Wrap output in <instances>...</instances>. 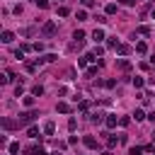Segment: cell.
Returning <instances> with one entry per match:
<instances>
[{
  "instance_id": "30bf717a",
  "label": "cell",
  "mask_w": 155,
  "mask_h": 155,
  "mask_svg": "<svg viewBox=\"0 0 155 155\" xmlns=\"http://www.w3.org/2000/svg\"><path fill=\"white\" fill-rule=\"evenodd\" d=\"M116 51H119V56L124 58V56H128V53H131V46H128V44H121V46H119Z\"/></svg>"
},
{
  "instance_id": "6da1fadb",
  "label": "cell",
  "mask_w": 155,
  "mask_h": 155,
  "mask_svg": "<svg viewBox=\"0 0 155 155\" xmlns=\"http://www.w3.org/2000/svg\"><path fill=\"white\" fill-rule=\"evenodd\" d=\"M36 116H39V111H31V109H29V111H24V114H19V119H17V124H19V126H29V124H31V121H34Z\"/></svg>"
},
{
  "instance_id": "ab89813d",
  "label": "cell",
  "mask_w": 155,
  "mask_h": 155,
  "mask_svg": "<svg viewBox=\"0 0 155 155\" xmlns=\"http://www.w3.org/2000/svg\"><path fill=\"white\" fill-rule=\"evenodd\" d=\"M148 119H150V121L155 124V111H150V114H148Z\"/></svg>"
},
{
  "instance_id": "83f0119b",
  "label": "cell",
  "mask_w": 155,
  "mask_h": 155,
  "mask_svg": "<svg viewBox=\"0 0 155 155\" xmlns=\"http://www.w3.org/2000/svg\"><path fill=\"white\" fill-rule=\"evenodd\" d=\"M75 17H78L80 22H85V19H87V12H85V10H78V12H75Z\"/></svg>"
},
{
  "instance_id": "ffe728a7",
  "label": "cell",
  "mask_w": 155,
  "mask_h": 155,
  "mask_svg": "<svg viewBox=\"0 0 155 155\" xmlns=\"http://www.w3.org/2000/svg\"><path fill=\"white\" fill-rule=\"evenodd\" d=\"M31 94H34V97H41V94H44V87H41V85H34V87H31Z\"/></svg>"
},
{
  "instance_id": "ac0fdd59",
  "label": "cell",
  "mask_w": 155,
  "mask_h": 155,
  "mask_svg": "<svg viewBox=\"0 0 155 155\" xmlns=\"http://www.w3.org/2000/svg\"><path fill=\"white\" fill-rule=\"evenodd\" d=\"M136 31H138V34H145V36H148V34H150V31H153V29H150V27H148V24H140V27H138V29H136Z\"/></svg>"
},
{
  "instance_id": "836d02e7",
  "label": "cell",
  "mask_w": 155,
  "mask_h": 155,
  "mask_svg": "<svg viewBox=\"0 0 155 155\" xmlns=\"http://www.w3.org/2000/svg\"><path fill=\"white\" fill-rule=\"evenodd\" d=\"M119 124H121V126H128L131 119H128V116H119Z\"/></svg>"
},
{
  "instance_id": "b9f144b4",
  "label": "cell",
  "mask_w": 155,
  "mask_h": 155,
  "mask_svg": "<svg viewBox=\"0 0 155 155\" xmlns=\"http://www.w3.org/2000/svg\"><path fill=\"white\" fill-rule=\"evenodd\" d=\"M51 155H61V153H58V150H56V153H51Z\"/></svg>"
},
{
  "instance_id": "f546056e",
  "label": "cell",
  "mask_w": 155,
  "mask_h": 155,
  "mask_svg": "<svg viewBox=\"0 0 155 155\" xmlns=\"http://www.w3.org/2000/svg\"><path fill=\"white\" fill-rule=\"evenodd\" d=\"M140 153H143V148H138V145H133V148L128 150V155H140Z\"/></svg>"
},
{
  "instance_id": "d590c367",
  "label": "cell",
  "mask_w": 155,
  "mask_h": 155,
  "mask_svg": "<svg viewBox=\"0 0 155 155\" xmlns=\"http://www.w3.org/2000/svg\"><path fill=\"white\" fill-rule=\"evenodd\" d=\"M68 128H70V131H75V128H78V121H75V119H70V121H68Z\"/></svg>"
},
{
  "instance_id": "8fae6325",
  "label": "cell",
  "mask_w": 155,
  "mask_h": 155,
  "mask_svg": "<svg viewBox=\"0 0 155 155\" xmlns=\"http://www.w3.org/2000/svg\"><path fill=\"white\" fill-rule=\"evenodd\" d=\"M27 136H29V138H39V136H41V131H39L36 126H29V128H27Z\"/></svg>"
},
{
  "instance_id": "603a6c76",
  "label": "cell",
  "mask_w": 155,
  "mask_h": 155,
  "mask_svg": "<svg viewBox=\"0 0 155 155\" xmlns=\"http://www.w3.org/2000/svg\"><path fill=\"white\" fill-rule=\"evenodd\" d=\"M7 150H10L12 155H15V153H19V143H17V140H12V143L7 145Z\"/></svg>"
},
{
  "instance_id": "7a4b0ae2",
  "label": "cell",
  "mask_w": 155,
  "mask_h": 155,
  "mask_svg": "<svg viewBox=\"0 0 155 155\" xmlns=\"http://www.w3.org/2000/svg\"><path fill=\"white\" fill-rule=\"evenodd\" d=\"M41 34H44V36H53V34H56V22H46V24L41 27Z\"/></svg>"
},
{
  "instance_id": "60d3db41",
  "label": "cell",
  "mask_w": 155,
  "mask_h": 155,
  "mask_svg": "<svg viewBox=\"0 0 155 155\" xmlns=\"http://www.w3.org/2000/svg\"><path fill=\"white\" fill-rule=\"evenodd\" d=\"M150 15H153V19H155V7H153V12H150Z\"/></svg>"
},
{
  "instance_id": "e575fe53",
  "label": "cell",
  "mask_w": 155,
  "mask_h": 155,
  "mask_svg": "<svg viewBox=\"0 0 155 155\" xmlns=\"http://www.w3.org/2000/svg\"><path fill=\"white\" fill-rule=\"evenodd\" d=\"M15 58H19V61H24V51H22V48H17V51H15Z\"/></svg>"
},
{
  "instance_id": "3957f363",
  "label": "cell",
  "mask_w": 155,
  "mask_h": 155,
  "mask_svg": "<svg viewBox=\"0 0 155 155\" xmlns=\"http://www.w3.org/2000/svg\"><path fill=\"white\" fill-rule=\"evenodd\" d=\"M104 39H107V36H104V29H94V31H92V41H94V44H102Z\"/></svg>"
},
{
  "instance_id": "2e32d148",
  "label": "cell",
  "mask_w": 155,
  "mask_h": 155,
  "mask_svg": "<svg viewBox=\"0 0 155 155\" xmlns=\"http://www.w3.org/2000/svg\"><path fill=\"white\" fill-rule=\"evenodd\" d=\"M73 39H75L78 44H82V39H85V31H82V29H75V34H73Z\"/></svg>"
},
{
  "instance_id": "f35d334b",
  "label": "cell",
  "mask_w": 155,
  "mask_h": 155,
  "mask_svg": "<svg viewBox=\"0 0 155 155\" xmlns=\"http://www.w3.org/2000/svg\"><path fill=\"white\" fill-rule=\"evenodd\" d=\"M121 5H136V0H119Z\"/></svg>"
},
{
  "instance_id": "8d00e7d4",
  "label": "cell",
  "mask_w": 155,
  "mask_h": 155,
  "mask_svg": "<svg viewBox=\"0 0 155 155\" xmlns=\"http://www.w3.org/2000/svg\"><path fill=\"white\" fill-rule=\"evenodd\" d=\"M36 5H39L41 10H46V7H48V0H36Z\"/></svg>"
},
{
  "instance_id": "44dd1931",
  "label": "cell",
  "mask_w": 155,
  "mask_h": 155,
  "mask_svg": "<svg viewBox=\"0 0 155 155\" xmlns=\"http://www.w3.org/2000/svg\"><path fill=\"white\" fill-rule=\"evenodd\" d=\"M133 119H136V121H143V119H148V116H145V111H143V109H136Z\"/></svg>"
},
{
  "instance_id": "d6986e66",
  "label": "cell",
  "mask_w": 155,
  "mask_h": 155,
  "mask_svg": "<svg viewBox=\"0 0 155 155\" xmlns=\"http://www.w3.org/2000/svg\"><path fill=\"white\" fill-rule=\"evenodd\" d=\"M131 82H133V87H136V90H140V87L145 85V80H143V78H133Z\"/></svg>"
},
{
  "instance_id": "8992f818",
  "label": "cell",
  "mask_w": 155,
  "mask_h": 155,
  "mask_svg": "<svg viewBox=\"0 0 155 155\" xmlns=\"http://www.w3.org/2000/svg\"><path fill=\"white\" fill-rule=\"evenodd\" d=\"M27 153H29V155H46V150H44L41 145H31V148H27Z\"/></svg>"
},
{
  "instance_id": "277c9868",
  "label": "cell",
  "mask_w": 155,
  "mask_h": 155,
  "mask_svg": "<svg viewBox=\"0 0 155 155\" xmlns=\"http://www.w3.org/2000/svg\"><path fill=\"white\" fill-rule=\"evenodd\" d=\"M0 39H2V44H10V41H15V31H10V29H5V31L0 34Z\"/></svg>"
},
{
  "instance_id": "f1b7e54d",
  "label": "cell",
  "mask_w": 155,
  "mask_h": 155,
  "mask_svg": "<svg viewBox=\"0 0 155 155\" xmlns=\"http://www.w3.org/2000/svg\"><path fill=\"white\" fill-rule=\"evenodd\" d=\"M56 58H58V56H56V53H46V56H44V63H53V61H56Z\"/></svg>"
},
{
  "instance_id": "5bb4252c",
  "label": "cell",
  "mask_w": 155,
  "mask_h": 155,
  "mask_svg": "<svg viewBox=\"0 0 155 155\" xmlns=\"http://www.w3.org/2000/svg\"><path fill=\"white\" fill-rule=\"evenodd\" d=\"M34 102H36V97H34V94H27V97H24V107H27V109H31V107H34Z\"/></svg>"
},
{
  "instance_id": "d4e9b609",
  "label": "cell",
  "mask_w": 155,
  "mask_h": 155,
  "mask_svg": "<svg viewBox=\"0 0 155 155\" xmlns=\"http://www.w3.org/2000/svg\"><path fill=\"white\" fill-rule=\"evenodd\" d=\"M78 109H80V111H87V109H90V102H87V99L78 102Z\"/></svg>"
},
{
  "instance_id": "74e56055",
  "label": "cell",
  "mask_w": 155,
  "mask_h": 155,
  "mask_svg": "<svg viewBox=\"0 0 155 155\" xmlns=\"http://www.w3.org/2000/svg\"><path fill=\"white\" fill-rule=\"evenodd\" d=\"M82 5H85V7H92V5H94V0H82Z\"/></svg>"
},
{
  "instance_id": "7c38bea8",
  "label": "cell",
  "mask_w": 155,
  "mask_h": 155,
  "mask_svg": "<svg viewBox=\"0 0 155 155\" xmlns=\"http://www.w3.org/2000/svg\"><path fill=\"white\" fill-rule=\"evenodd\" d=\"M82 143H85V145H87V148H92V150H94V148H97V140H94V138H92V136H85V138H82Z\"/></svg>"
},
{
  "instance_id": "484cf974",
  "label": "cell",
  "mask_w": 155,
  "mask_h": 155,
  "mask_svg": "<svg viewBox=\"0 0 155 155\" xmlns=\"http://www.w3.org/2000/svg\"><path fill=\"white\" fill-rule=\"evenodd\" d=\"M102 116H104L102 111H94V114H90V119H92L94 124H99V121H102Z\"/></svg>"
},
{
  "instance_id": "4dcf8cb0",
  "label": "cell",
  "mask_w": 155,
  "mask_h": 155,
  "mask_svg": "<svg viewBox=\"0 0 155 155\" xmlns=\"http://www.w3.org/2000/svg\"><path fill=\"white\" fill-rule=\"evenodd\" d=\"M94 19H97V24H104L107 22V15H94Z\"/></svg>"
},
{
  "instance_id": "7402d4cb",
  "label": "cell",
  "mask_w": 155,
  "mask_h": 155,
  "mask_svg": "<svg viewBox=\"0 0 155 155\" xmlns=\"http://www.w3.org/2000/svg\"><path fill=\"white\" fill-rule=\"evenodd\" d=\"M116 143H121V138H116V136H109V138H107V145H109V148H114Z\"/></svg>"
},
{
  "instance_id": "52a82bcc",
  "label": "cell",
  "mask_w": 155,
  "mask_h": 155,
  "mask_svg": "<svg viewBox=\"0 0 155 155\" xmlns=\"http://www.w3.org/2000/svg\"><path fill=\"white\" fill-rule=\"evenodd\" d=\"M56 111H61V114H68V111H70V104H68V102H58V104H56Z\"/></svg>"
},
{
  "instance_id": "4316f807",
  "label": "cell",
  "mask_w": 155,
  "mask_h": 155,
  "mask_svg": "<svg viewBox=\"0 0 155 155\" xmlns=\"http://www.w3.org/2000/svg\"><path fill=\"white\" fill-rule=\"evenodd\" d=\"M68 15H70V10H68L65 5H63V7H58V17H68Z\"/></svg>"
},
{
  "instance_id": "5b68a950",
  "label": "cell",
  "mask_w": 155,
  "mask_h": 155,
  "mask_svg": "<svg viewBox=\"0 0 155 155\" xmlns=\"http://www.w3.org/2000/svg\"><path fill=\"white\" fill-rule=\"evenodd\" d=\"M53 131H56V124L53 121H46L44 124V136H53Z\"/></svg>"
},
{
  "instance_id": "ba28073f",
  "label": "cell",
  "mask_w": 155,
  "mask_h": 155,
  "mask_svg": "<svg viewBox=\"0 0 155 155\" xmlns=\"http://www.w3.org/2000/svg\"><path fill=\"white\" fill-rule=\"evenodd\" d=\"M116 124H119L116 114H109V116H107V128H116Z\"/></svg>"
},
{
  "instance_id": "4fadbf2b",
  "label": "cell",
  "mask_w": 155,
  "mask_h": 155,
  "mask_svg": "<svg viewBox=\"0 0 155 155\" xmlns=\"http://www.w3.org/2000/svg\"><path fill=\"white\" fill-rule=\"evenodd\" d=\"M145 51H148V44H145V41H138V44H136V53H140V56H143Z\"/></svg>"
},
{
  "instance_id": "9a60e30c",
  "label": "cell",
  "mask_w": 155,
  "mask_h": 155,
  "mask_svg": "<svg viewBox=\"0 0 155 155\" xmlns=\"http://www.w3.org/2000/svg\"><path fill=\"white\" fill-rule=\"evenodd\" d=\"M116 10H119V5H116V2H109V5L104 7V12H107V15H114Z\"/></svg>"
},
{
  "instance_id": "1f68e13d",
  "label": "cell",
  "mask_w": 155,
  "mask_h": 155,
  "mask_svg": "<svg viewBox=\"0 0 155 155\" xmlns=\"http://www.w3.org/2000/svg\"><path fill=\"white\" fill-rule=\"evenodd\" d=\"M87 63H90V61H87V56H82V58H78V65H80V68H85Z\"/></svg>"
},
{
  "instance_id": "9c48e42d",
  "label": "cell",
  "mask_w": 155,
  "mask_h": 155,
  "mask_svg": "<svg viewBox=\"0 0 155 155\" xmlns=\"http://www.w3.org/2000/svg\"><path fill=\"white\" fill-rule=\"evenodd\" d=\"M17 126H19V124H17V121H12V119H7V116L2 119V128H7V131H10V128H17Z\"/></svg>"
},
{
  "instance_id": "d6a6232c",
  "label": "cell",
  "mask_w": 155,
  "mask_h": 155,
  "mask_svg": "<svg viewBox=\"0 0 155 155\" xmlns=\"http://www.w3.org/2000/svg\"><path fill=\"white\" fill-rule=\"evenodd\" d=\"M97 75V68H87V73H85V78H94Z\"/></svg>"
},
{
  "instance_id": "cb8c5ba5",
  "label": "cell",
  "mask_w": 155,
  "mask_h": 155,
  "mask_svg": "<svg viewBox=\"0 0 155 155\" xmlns=\"http://www.w3.org/2000/svg\"><path fill=\"white\" fill-rule=\"evenodd\" d=\"M107 46H109V48H119L121 44H119V39L114 36V39H109V41H107Z\"/></svg>"
},
{
  "instance_id": "e0dca14e",
  "label": "cell",
  "mask_w": 155,
  "mask_h": 155,
  "mask_svg": "<svg viewBox=\"0 0 155 155\" xmlns=\"http://www.w3.org/2000/svg\"><path fill=\"white\" fill-rule=\"evenodd\" d=\"M116 63H119V68H121V70H131V63H128L126 58H119Z\"/></svg>"
}]
</instances>
